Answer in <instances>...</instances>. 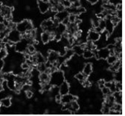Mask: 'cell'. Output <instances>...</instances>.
Wrapping results in <instances>:
<instances>
[{
	"label": "cell",
	"mask_w": 125,
	"mask_h": 116,
	"mask_svg": "<svg viewBox=\"0 0 125 116\" xmlns=\"http://www.w3.org/2000/svg\"><path fill=\"white\" fill-rule=\"evenodd\" d=\"M64 81V74L62 71H55L50 75V83L54 86H59Z\"/></svg>",
	"instance_id": "cell-1"
},
{
	"label": "cell",
	"mask_w": 125,
	"mask_h": 116,
	"mask_svg": "<svg viewBox=\"0 0 125 116\" xmlns=\"http://www.w3.org/2000/svg\"><path fill=\"white\" fill-rule=\"evenodd\" d=\"M29 44V41L26 39H21L19 42L15 43V50L18 53H24L27 49V47Z\"/></svg>",
	"instance_id": "cell-2"
},
{
	"label": "cell",
	"mask_w": 125,
	"mask_h": 116,
	"mask_svg": "<svg viewBox=\"0 0 125 116\" xmlns=\"http://www.w3.org/2000/svg\"><path fill=\"white\" fill-rule=\"evenodd\" d=\"M7 38L10 41L16 43L22 39V34L16 29H12L10 30V31L7 34Z\"/></svg>",
	"instance_id": "cell-3"
},
{
	"label": "cell",
	"mask_w": 125,
	"mask_h": 116,
	"mask_svg": "<svg viewBox=\"0 0 125 116\" xmlns=\"http://www.w3.org/2000/svg\"><path fill=\"white\" fill-rule=\"evenodd\" d=\"M37 5L39 11L42 13H46L50 10V4L49 1H46L44 0H37Z\"/></svg>",
	"instance_id": "cell-4"
},
{
	"label": "cell",
	"mask_w": 125,
	"mask_h": 116,
	"mask_svg": "<svg viewBox=\"0 0 125 116\" xmlns=\"http://www.w3.org/2000/svg\"><path fill=\"white\" fill-rule=\"evenodd\" d=\"M30 23V21L29 20H24L18 24H16V30L18 31L21 34H24L27 29H28V26H29V24Z\"/></svg>",
	"instance_id": "cell-5"
},
{
	"label": "cell",
	"mask_w": 125,
	"mask_h": 116,
	"mask_svg": "<svg viewBox=\"0 0 125 116\" xmlns=\"http://www.w3.org/2000/svg\"><path fill=\"white\" fill-rule=\"evenodd\" d=\"M100 39V34L96 32L94 29H91L89 31L88 35H87V41L93 42L94 43L96 42H97Z\"/></svg>",
	"instance_id": "cell-6"
},
{
	"label": "cell",
	"mask_w": 125,
	"mask_h": 116,
	"mask_svg": "<svg viewBox=\"0 0 125 116\" xmlns=\"http://www.w3.org/2000/svg\"><path fill=\"white\" fill-rule=\"evenodd\" d=\"M73 101H77V97L76 96H74L72 94H69L67 93V94H65V95H62V97H61V102L62 104H68V103H71V102Z\"/></svg>",
	"instance_id": "cell-7"
},
{
	"label": "cell",
	"mask_w": 125,
	"mask_h": 116,
	"mask_svg": "<svg viewBox=\"0 0 125 116\" xmlns=\"http://www.w3.org/2000/svg\"><path fill=\"white\" fill-rule=\"evenodd\" d=\"M59 93L61 95H65L69 93L70 91V86L67 81H63L62 83L59 86Z\"/></svg>",
	"instance_id": "cell-8"
},
{
	"label": "cell",
	"mask_w": 125,
	"mask_h": 116,
	"mask_svg": "<svg viewBox=\"0 0 125 116\" xmlns=\"http://www.w3.org/2000/svg\"><path fill=\"white\" fill-rule=\"evenodd\" d=\"M59 56H59L58 52L55 51H50L47 54V59H48L47 61H49L51 64H52L58 61Z\"/></svg>",
	"instance_id": "cell-9"
},
{
	"label": "cell",
	"mask_w": 125,
	"mask_h": 116,
	"mask_svg": "<svg viewBox=\"0 0 125 116\" xmlns=\"http://www.w3.org/2000/svg\"><path fill=\"white\" fill-rule=\"evenodd\" d=\"M97 56H98V58L106 59L110 56L109 50L107 48H102L101 49L97 50Z\"/></svg>",
	"instance_id": "cell-10"
},
{
	"label": "cell",
	"mask_w": 125,
	"mask_h": 116,
	"mask_svg": "<svg viewBox=\"0 0 125 116\" xmlns=\"http://www.w3.org/2000/svg\"><path fill=\"white\" fill-rule=\"evenodd\" d=\"M39 80L42 83V84L44 83H50V75L47 74L46 72H42L39 74Z\"/></svg>",
	"instance_id": "cell-11"
},
{
	"label": "cell",
	"mask_w": 125,
	"mask_h": 116,
	"mask_svg": "<svg viewBox=\"0 0 125 116\" xmlns=\"http://www.w3.org/2000/svg\"><path fill=\"white\" fill-rule=\"evenodd\" d=\"M34 56H35V63H36V65H37L39 64L45 63V61H47L45 57L41 53H36L34 54Z\"/></svg>",
	"instance_id": "cell-12"
},
{
	"label": "cell",
	"mask_w": 125,
	"mask_h": 116,
	"mask_svg": "<svg viewBox=\"0 0 125 116\" xmlns=\"http://www.w3.org/2000/svg\"><path fill=\"white\" fill-rule=\"evenodd\" d=\"M105 20V30H106L110 34H111L114 31V24H112L111 19H107V18H104Z\"/></svg>",
	"instance_id": "cell-13"
},
{
	"label": "cell",
	"mask_w": 125,
	"mask_h": 116,
	"mask_svg": "<svg viewBox=\"0 0 125 116\" xmlns=\"http://www.w3.org/2000/svg\"><path fill=\"white\" fill-rule=\"evenodd\" d=\"M93 72V66L91 63H87L84 64L83 68V73L87 77L91 75Z\"/></svg>",
	"instance_id": "cell-14"
},
{
	"label": "cell",
	"mask_w": 125,
	"mask_h": 116,
	"mask_svg": "<svg viewBox=\"0 0 125 116\" xmlns=\"http://www.w3.org/2000/svg\"><path fill=\"white\" fill-rule=\"evenodd\" d=\"M41 39L44 44L48 43L50 41V32L44 31L41 34Z\"/></svg>",
	"instance_id": "cell-15"
},
{
	"label": "cell",
	"mask_w": 125,
	"mask_h": 116,
	"mask_svg": "<svg viewBox=\"0 0 125 116\" xmlns=\"http://www.w3.org/2000/svg\"><path fill=\"white\" fill-rule=\"evenodd\" d=\"M68 15H69V13L66 10H64V11H62V12H58L55 17L56 18H58V21L61 23L63 19H65V18H67L68 16Z\"/></svg>",
	"instance_id": "cell-16"
},
{
	"label": "cell",
	"mask_w": 125,
	"mask_h": 116,
	"mask_svg": "<svg viewBox=\"0 0 125 116\" xmlns=\"http://www.w3.org/2000/svg\"><path fill=\"white\" fill-rule=\"evenodd\" d=\"M0 104L4 107H10L12 104V101L10 97H5L0 101Z\"/></svg>",
	"instance_id": "cell-17"
},
{
	"label": "cell",
	"mask_w": 125,
	"mask_h": 116,
	"mask_svg": "<svg viewBox=\"0 0 125 116\" xmlns=\"http://www.w3.org/2000/svg\"><path fill=\"white\" fill-rule=\"evenodd\" d=\"M72 51H73V53H76L78 56H82V53H83L84 50L81 47L80 45H75L73 47Z\"/></svg>",
	"instance_id": "cell-18"
},
{
	"label": "cell",
	"mask_w": 125,
	"mask_h": 116,
	"mask_svg": "<svg viewBox=\"0 0 125 116\" xmlns=\"http://www.w3.org/2000/svg\"><path fill=\"white\" fill-rule=\"evenodd\" d=\"M82 56L83 58H85V59H90V58H93L94 55L93 51L91 50H89V49H85L82 53Z\"/></svg>",
	"instance_id": "cell-19"
},
{
	"label": "cell",
	"mask_w": 125,
	"mask_h": 116,
	"mask_svg": "<svg viewBox=\"0 0 125 116\" xmlns=\"http://www.w3.org/2000/svg\"><path fill=\"white\" fill-rule=\"evenodd\" d=\"M66 26L63 25L62 23H60L56 27H55V32L59 33L61 34H62L64 32H65L66 31Z\"/></svg>",
	"instance_id": "cell-20"
},
{
	"label": "cell",
	"mask_w": 125,
	"mask_h": 116,
	"mask_svg": "<svg viewBox=\"0 0 125 116\" xmlns=\"http://www.w3.org/2000/svg\"><path fill=\"white\" fill-rule=\"evenodd\" d=\"M79 110V104L77 101H73L71 102V113L78 111Z\"/></svg>",
	"instance_id": "cell-21"
},
{
	"label": "cell",
	"mask_w": 125,
	"mask_h": 116,
	"mask_svg": "<svg viewBox=\"0 0 125 116\" xmlns=\"http://www.w3.org/2000/svg\"><path fill=\"white\" fill-rule=\"evenodd\" d=\"M24 53H28L30 55H33L36 53V48L34 47V45L33 44H29L27 49L26 50V51Z\"/></svg>",
	"instance_id": "cell-22"
},
{
	"label": "cell",
	"mask_w": 125,
	"mask_h": 116,
	"mask_svg": "<svg viewBox=\"0 0 125 116\" xmlns=\"http://www.w3.org/2000/svg\"><path fill=\"white\" fill-rule=\"evenodd\" d=\"M76 78L77 79V80H79L81 83H83L86 79H87V76L83 73V72H79L78 74L76 75Z\"/></svg>",
	"instance_id": "cell-23"
},
{
	"label": "cell",
	"mask_w": 125,
	"mask_h": 116,
	"mask_svg": "<svg viewBox=\"0 0 125 116\" xmlns=\"http://www.w3.org/2000/svg\"><path fill=\"white\" fill-rule=\"evenodd\" d=\"M111 21L112 22V24H114V27H116V26H118L119 24H120L121 22V19L119 18H118L116 15H113L111 17Z\"/></svg>",
	"instance_id": "cell-24"
},
{
	"label": "cell",
	"mask_w": 125,
	"mask_h": 116,
	"mask_svg": "<svg viewBox=\"0 0 125 116\" xmlns=\"http://www.w3.org/2000/svg\"><path fill=\"white\" fill-rule=\"evenodd\" d=\"M117 59H118L117 57L115 55H114V56H109L108 58H106V61L109 65H112L117 61Z\"/></svg>",
	"instance_id": "cell-25"
},
{
	"label": "cell",
	"mask_w": 125,
	"mask_h": 116,
	"mask_svg": "<svg viewBox=\"0 0 125 116\" xmlns=\"http://www.w3.org/2000/svg\"><path fill=\"white\" fill-rule=\"evenodd\" d=\"M36 68H37L38 72H39L40 73H42V72H45V70H46V69H47V67H46V66H45V64H44V63L37 64V65H36Z\"/></svg>",
	"instance_id": "cell-26"
},
{
	"label": "cell",
	"mask_w": 125,
	"mask_h": 116,
	"mask_svg": "<svg viewBox=\"0 0 125 116\" xmlns=\"http://www.w3.org/2000/svg\"><path fill=\"white\" fill-rule=\"evenodd\" d=\"M7 56V51L2 48L1 50H0V60H3L4 58H5Z\"/></svg>",
	"instance_id": "cell-27"
},
{
	"label": "cell",
	"mask_w": 125,
	"mask_h": 116,
	"mask_svg": "<svg viewBox=\"0 0 125 116\" xmlns=\"http://www.w3.org/2000/svg\"><path fill=\"white\" fill-rule=\"evenodd\" d=\"M101 90H102L103 94L105 96H108V95H110V94H112V93L111 92V90H110V89H109L108 88L105 87V86H104V87L101 89Z\"/></svg>",
	"instance_id": "cell-28"
},
{
	"label": "cell",
	"mask_w": 125,
	"mask_h": 116,
	"mask_svg": "<svg viewBox=\"0 0 125 116\" xmlns=\"http://www.w3.org/2000/svg\"><path fill=\"white\" fill-rule=\"evenodd\" d=\"M78 15H73V14H69L68 16V21L70 22V24H73L76 19Z\"/></svg>",
	"instance_id": "cell-29"
},
{
	"label": "cell",
	"mask_w": 125,
	"mask_h": 116,
	"mask_svg": "<svg viewBox=\"0 0 125 116\" xmlns=\"http://www.w3.org/2000/svg\"><path fill=\"white\" fill-rule=\"evenodd\" d=\"M98 26L102 29L103 31L105 30V20L104 18L99 20V26Z\"/></svg>",
	"instance_id": "cell-30"
},
{
	"label": "cell",
	"mask_w": 125,
	"mask_h": 116,
	"mask_svg": "<svg viewBox=\"0 0 125 116\" xmlns=\"http://www.w3.org/2000/svg\"><path fill=\"white\" fill-rule=\"evenodd\" d=\"M30 67H31V66H30L27 62H26V61H25L24 62H23L22 64H21V69H22L23 70L27 71V70H29V69H30Z\"/></svg>",
	"instance_id": "cell-31"
},
{
	"label": "cell",
	"mask_w": 125,
	"mask_h": 116,
	"mask_svg": "<svg viewBox=\"0 0 125 116\" xmlns=\"http://www.w3.org/2000/svg\"><path fill=\"white\" fill-rule=\"evenodd\" d=\"M56 9H57V13L58 12H62L65 10V7L62 4V3H58L56 5Z\"/></svg>",
	"instance_id": "cell-32"
},
{
	"label": "cell",
	"mask_w": 125,
	"mask_h": 116,
	"mask_svg": "<svg viewBox=\"0 0 125 116\" xmlns=\"http://www.w3.org/2000/svg\"><path fill=\"white\" fill-rule=\"evenodd\" d=\"M61 3H62V5L65 7V9L69 8V7H71V2L69 0H63Z\"/></svg>",
	"instance_id": "cell-33"
},
{
	"label": "cell",
	"mask_w": 125,
	"mask_h": 116,
	"mask_svg": "<svg viewBox=\"0 0 125 116\" xmlns=\"http://www.w3.org/2000/svg\"><path fill=\"white\" fill-rule=\"evenodd\" d=\"M116 91H122V83L120 81H116L115 83Z\"/></svg>",
	"instance_id": "cell-34"
},
{
	"label": "cell",
	"mask_w": 125,
	"mask_h": 116,
	"mask_svg": "<svg viewBox=\"0 0 125 116\" xmlns=\"http://www.w3.org/2000/svg\"><path fill=\"white\" fill-rule=\"evenodd\" d=\"M109 111H110V107L108 106V105H104L103 109H102V113L103 114H108L109 113Z\"/></svg>",
	"instance_id": "cell-35"
},
{
	"label": "cell",
	"mask_w": 125,
	"mask_h": 116,
	"mask_svg": "<svg viewBox=\"0 0 125 116\" xmlns=\"http://www.w3.org/2000/svg\"><path fill=\"white\" fill-rule=\"evenodd\" d=\"M108 3L114 6H116L119 4H122V0H108Z\"/></svg>",
	"instance_id": "cell-36"
},
{
	"label": "cell",
	"mask_w": 125,
	"mask_h": 116,
	"mask_svg": "<svg viewBox=\"0 0 125 116\" xmlns=\"http://www.w3.org/2000/svg\"><path fill=\"white\" fill-rule=\"evenodd\" d=\"M80 6H82V4H81V2L79 0H76L75 1H73L71 4V7H79Z\"/></svg>",
	"instance_id": "cell-37"
},
{
	"label": "cell",
	"mask_w": 125,
	"mask_h": 116,
	"mask_svg": "<svg viewBox=\"0 0 125 116\" xmlns=\"http://www.w3.org/2000/svg\"><path fill=\"white\" fill-rule=\"evenodd\" d=\"M33 91L31 90V89L26 90V96L28 99H31L33 96Z\"/></svg>",
	"instance_id": "cell-38"
},
{
	"label": "cell",
	"mask_w": 125,
	"mask_h": 116,
	"mask_svg": "<svg viewBox=\"0 0 125 116\" xmlns=\"http://www.w3.org/2000/svg\"><path fill=\"white\" fill-rule=\"evenodd\" d=\"M82 84H83V86L84 88H90L91 86H92V84H91V82L90 81H89V80H87V79L82 83Z\"/></svg>",
	"instance_id": "cell-39"
},
{
	"label": "cell",
	"mask_w": 125,
	"mask_h": 116,
	"mask_svg": "<svg viewBox=\"0 0 125 116\" xmlns=\"http://www.w3.org/2000/svg\"><path fill=\"white\" fill-rule=\"evenodd\" d=\"M109 89H110V90H111V92L112 93H114L115 91H116L115 82H112V83H111V86H110V88H109Z\"/></svg>",
	"instance_id": "cell-40"
},
{
	"label": "cell",
	"mask_w": 125,
	"mask_h": 116,
	"mask_svg": "<svg viewBox=\"0 0 125 116\" xmlns=\"http://www.w3.org/2000/svg\"><path fill=\"white\" fill-rule=\"evenodd\" d=\"M61 97H62V95L60 94L59 93L56 94V96H55V100H56V102H57L58 103H61Z\"/></svg>",
	"instance_id": "cell-41"
},
{
	"label": "cell",
	"mask_w": 125,
	"mask_h": 116,
	"mask_svg": "<svg viewBox=\"0 0 125 116\" xmlns=\"http://www.w3.org/2000/svg\"><path fill=\"white\" fill-rule=\"evenodd\" d=\"M61 23H62L63 25H65V26H68V25L70 24V22H69V21H68V17H67V18H65V19H63L62 21L61 22Z\"/></svg>",
	"instance_id": "cell-42"
},
{
	"label": "cell",
	"mask_w": 125,
	"mask_h": 116,
	"mask_svg": "<svg viewBox=\"0 0 125 116\" xmlns=\"http://www.w3.org/2000/svg\"><path fill=\"white\" fill-rule=\"evenodd\" d=\"M6 29H7L6 26H5L3 23H0V32L4 31Z\"/></svg>",
	"instance_id": "cell-43"
},
{
	"label": "cell",
	"mask_w": 125,
	"mask_h": 116,
	"mask_svg": "<svg viewBox=\"0 0 125 116\" xmlns=\"http://www.w3.org/2000/svg\"><path fill=\"white\" fill-rule=\"evenodd\" d=\"M4 66V62L3 60H0V74L2 72V69Z\"/></svg>",
	"instance_id": "cell-44"
},
{
	"label": "cell",
	"mask_w": 125,
	"mask_h": 116,
	"mask_svg": "<svg viewBox=\"0 0 125 116\" xmlns=\"http://www.w3.org/2000/svg\"><path fill=\"white\" fill-rule=\"evenodd\" d=\"M114 47H115V45H114V44H109L106 48H107L109 51H111V50H114Z\"/></svg>",
	"instance_id": "cell-45"
},
{
	"label": "cell",
	"mask_w": 125,
	"mask_h": 116,
	"mask_svg": "<svg viewBox=\"0 0 125 116\" xmlns=\"http://www.w3.org/2000/svg\"><path fill=\"white\" fill-rule=\"evenodd\" d=\"M116 10H122V4H119L116 6Z\"/></svg>",
	"instance_id": "cell-46"
},
{
	"label": "cell",
	"mask_w": 125,
	"mask_h": 116,
	"mask_svg": "<svg viewBox=\"0 0 125 116\" xmlns=\"http://www.w3.org/2000/svg\"><path fill=\"white\" fill-rule=\"evenodd\" d=\"M89 3H90L91 4H96L99 0H87Z\"/></svg>",
	"instance_id": "cell-47"
},
{
	"label": "cell",
	"mask_w": 125,
	"mask_h": 116,
	"mask_svg": "<svg viewBox=\"0 0 125 116\" xmlns=\"http://www.w3.org/2000/svg\"><path fill=\"white\" fill-rule=\"evenodd\" d=\"M105 83V80L103 79H101L98 81V85H104Z\"/></svg>",
	"instance_id": "cell-48"
},
{
	"label": "cell",
	"mask_w": 125,
	"mask_h": 116,
	"mask_svg": "<svg viewBox=\"0 0 125 116\" xmlns=\"http://www.w3.org/2000/svg\"><path fill=\"white\" fill-rule=\"evenodd\" d=\"M103 1V4H107L108 3V0H102Z\"/></svg>",
	"instance_id": "cell-49"
},
{
	"label": "cell",
	"mask_w": 125,
	"mask_h": 116,
	"mask_svg": "<svg viewBox=\"0 0 125 116\" xmlns=\"http://www.w3.org/2000/svg\"><path fill=\"white\" fill-rule=\"evenodd\" d=\"M1 48H1V45H0V50H1Z\"/></svg>",
	"instance_id": "cell-50"
},
{
	"label": "cell",
	"mask_w": 125,
	"mask_h": 116,
	"mask_svg": "<svg viewBox=\"0 0 125 116\" xmlns=\"http://www.w3.org/2000/svg\"><path fill=\"white\" fill-rule=\"evenodd\" d=\"M0 15H1V10H0Z\"/></svg>",
	"instance_id": "cell-51"
}]
</instances>
